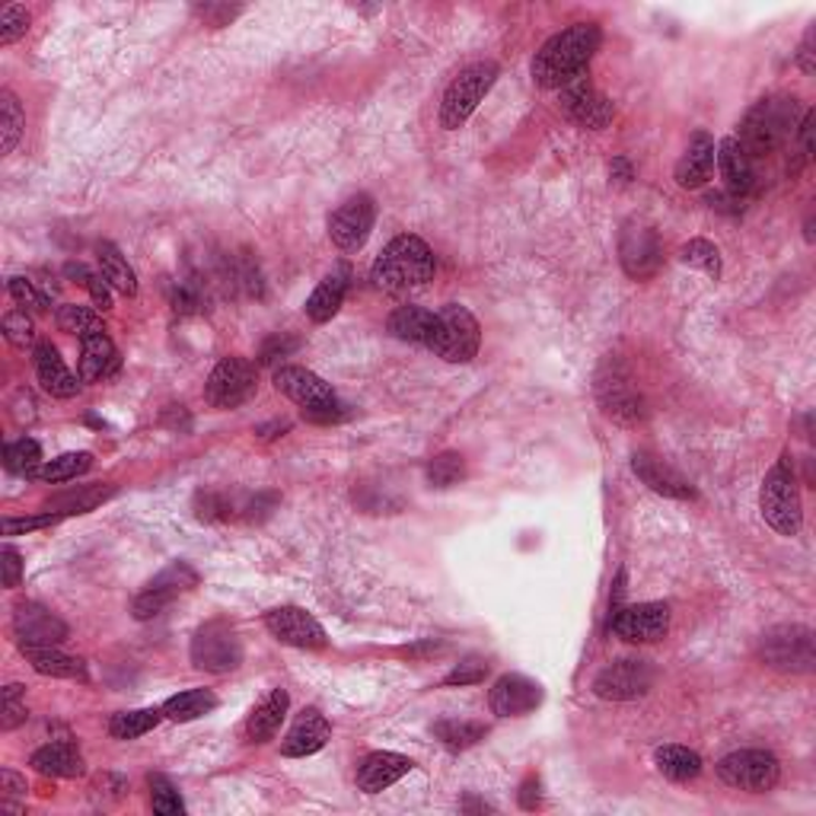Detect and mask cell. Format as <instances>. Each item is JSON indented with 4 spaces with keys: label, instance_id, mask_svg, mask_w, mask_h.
Wrapping results in <instances>:
<instances>
[{
    "label": "cell",
    "instance_id": "1",
    "mask_svg": "<svg viewBox=\"0 0 816 816\" xmlns=\"http://www.w3.org/2000/svg\"><path fill=\"white\" fill-rule=\"evenodd\" d=\"M596 48H600L596 23H578L565 33L552 35L533 58V80L543 90H565L568 83L584 77Z\"/></svg>",
    "mask_w": 816,
    "mask_h": 816
},
{
    "label": "cell",
    "instance_id": "2",
    "mask_svg": "<svg viewBox=\"0 0 816 816\" xmlns=\"http://www.w3.org/2000/svg\"><path fill=\"white\" fill-rule=\"evenodd\" d=\"M431 278H434V253L422 236L412 233L395 236L370 268V281L387 294L425 288Z\"/></svg>",
    "mask_w": 816,
    "mask_h": 816
},
{
    "label": "cell",
    "instance_id": "3",
    "mask_svg": "<svg viewBox=\"0 0 816 816\" xmlns=\"http://www.w3.org/2000/svg\"><path fill=\"white\" fill-rule=\"evenodd\" d=\"M794 125H797V99H762V102H756L750 112H747L737 141L750 154V160L769 157L772 150H779L784 141L791 137Z\"/></svg>",
    "mask_w": 816,
    "mask_h": 816
},
{
    "label": "cell",
    "instance_id": "4",
    "mask_svg": "<svg viewBox=\"0 0 816 816\" xmlns=\"http://www.w3.org/2000/svg\"><path fill=\"white\" fill-rule=\"evenodd\" d=\"M759 504H762V517L775 533H782V536H797L801 533L804 507H801V485H797V476H794L791 454H782V459L765 476Z\"/></svg>",
    "mask_w": 816,
    "mask_h": 816
},
{
    "label": "cell",
    "instance_id": "5",
    "mask_svg": "<svg viewBox=\"0 0 816 816\" xmlns=\"http://www.w3.org/2000/svg\"><path fill=\"white\" fill-rule=\"evenodd\" d=\"M494 80H498V65H491V62H476V65L462 67L444 93L440 125L447 131L462 128L469 122V115L479 109V102L489 97Z\"/></svg>",
    "mask_w": 816,
    "mask_h": 816
},
{
    "label": "cell",
    "instance_id": "6",
    "mask_svg": "<svg viewBox=\"0 0 816 816\" xmlns=\"http://www.w3.org/2000/svg\"><path fill=\"white\" fill-rule=\"evenodd\" d=\"M437 316H440V332L431 351L447 364H469L479 355V342H482L479 320L459 303H447Z\"/></svg>",
    "mask_w": 816,
    "mask_h": 816
},
{
    "label": "cell",
    "instance_id": "7",
    "mask_svg": "<svg viewBox=\"0 0 816 816\" xmlns=\"http://www.w3.org/2000/svg\"><path fill=\"white\" fill-rule=\"evenodd\" d=\"M192 663L204 673H230L243 663V641L224 619L208 622L192 638Z\"/></svg>",
    "mask_w": 816,
    "mask_h": 816
},
{
    "label": "cell",
    "instance_id": "8",
    "mask_svg": "<svg viewBox=\"0 0 816 816\" xmlns=\"http://www.w3.org/2000/svg\"><path fill=\"white\" fill-rule=\"evenodd\" d=\"M762 660L784 673H811L816 663L814 631L804 625H779L762 638Z\"/></svg>",
    "mask_w": 816,
    "mask_h": 816
},
{
    "label": "cell",
    "instance_id": "9",
    "mask_svg": "<svg viewBox=\"0 0 816 816\" xmlns=\"http://www.w3.org/2000/svg\"><path fill=\"white\" fill-rule=\"evenodd\" d=\"M718 779L740 791H772L782 779V765L769 750H737L718 762Z\"/></svg>",
    "mask_w": 816,
    "mask_h": 816
},
{
    "label": "cell",
    "instance_id": "10",
    "mask_svg": "<svg viewBox=\"0 0 816 816\" xmlns=\"http://www.w3.org/2000/svg\"><path fill=\"white\" fill-rule=\"evenodd\" d=\"M610 631L628 645H651L670 631V606L667 603H638L622 606L610 616Z\"/></svg>",
    "mask_w": 816,
    "mask_h": 816
},
{
    "label": "cell",
    "instance_id": "11",
    "mask_svg": "<svg viewBox=\"0 0 816 816\" xmlns=\"http://www.w3.org/2000/svg\"><path fill=\"white\" fill-rule=\"evenodd\" d=\"M256 392V367L246 358H224L208 377L204 399L214 409H236Z\"/></svg>",
    "mask_w": 816,
    "mask_h": 816
},
{
    "label": "cell",
    "instance_id": "12",
    "mask_svg": "<svg viewBox=\"0 0 816 816\" xmlns=\"http://www.w3.org/2000/svg\"><path fill=\"white\" fill-rule=\"evenodd\" d=\"M198 588V574L195 568H189L186 561H176V565H169L166 571H160L147 590L134 600V606H131V613H134V619L137 622H147L154 619V616H160L166 606L179 596V593H186V590Z\"/></svg>",
    "mask_w": 816,
    "mask_h": 816
},
{
    "label": "cell",
    "instance_id": "13",
    "mask_svg": "<svg viewBox=\"0 0 816 816\" xmlns=\"http://www.w3.org/2000/svg\"><path fill=\"white\" fill-rule=\"evenodd\" d=\"M377 221V204L370 195L348 198L345 204H338L328 217V236L338 249L355 253L367 243L370 230Z\"/></svg>",
    "mask_w": 816,
    "mask_h": 816
},
{
    "label": "cell",
    "instance_id": "14",
    "mask_svg": "<svg viewBox=\"0 0 816 816\" xmlns=\"http://www.w3.org/2000/svg\"><path fill=\"white\" fill-rule=\"evenodd\" d=\"M653 686L651 663L645 660H616L610 663L596 680H593V692L606 702H628V698H641L648 689Z\"/></svg>",
    "mask_w": 816,
    "mask_h": 816
},
{
    "label": "cell",
    "instance_id": "15",
    "mask_svg": "<svg viewBox=\"0 0 816 816\" xmlns=\"http://www.w3.org/2000/svg\"><path fill=\"white\" fill-rule=\"evenodd\" d=\"M619 256L628 278H638V281L651 278L653 271L660 268V261H663V246L657 239V230L651 224L631 221L628 227L622 230Z\"/></svg>",
    "mask_w": 816,
    "mask_h": 816
},
{
    "label": "cell",
    "instance_id": "16",
    "mask_svg": "<svg viewBox=\"0 0 816 816\" xmlns=\"http://www.w3.org/2000/svg\"><path fill=\"white\" fill-rule=\"evenodd\" d=\"M268 631L281 641V645H291L300 651H320L326 648V628L313 619L306 610L300 606H278L265 616Z\"/></svg>",
    "mask_w": 816,
    "mask_h": 816
},
{
    "label": "cell",
    "instance_id": "17",
    "mask_svg": "<svg viewBox=\"0 0 816 816\" xmlns=\"http://www.w3.org/2000/svg\"><path fill=\"white\" fill-rule=\"evenodd\" d=\"M13 635L26 648H58L67 638V625L38 603H20L13 610Z\"/></svg>",
    "mask_w": 816,
    "mask_h": 816
},
{
    "label": "cell",
    "instance_id": "18",
    "mask_svg": "<svg viewBox=\"0 0 816 816\" xmlns=\"http://www.w3.org/2000/svg\"><path fill=\"white\" fill-rule=\"evenodd\" d=\"M596 395H600V405L610 418H616L622 425H635L645 418V402L641 395L635 392V387L628 383V377L619 373L616 367L610 373H600V383H596Z\"/></svg>",
    "mask_w": 816,
    "mask_h": 816
},
{
    "label": "cell",
    "instance_id": "19",
    "mask_svg": "<svg viewBox=\"0 0 816 816\" xmlns=\"http://www.w3.org/2000/svg\"><path fill=\"white\" fill-rule=\"evenodd\" d=\"M489 702L491 712H494L498 718H523V715H529V712L539 708L543 689L536 686L533 680L521 677V673H507V677H501V680L494 683Z\"/></svg>",
    "mask_w": 816,
    "mask_h": 816
},
{
    "label": "cell",
    "instance_id": "20",
    "mask_svg": "<svg viewBox=\"0 0 816 816\" xmlns=\"http://www.w3.org/2000/svg\"><path fill=\"white\" fill-rule=\"evenodd\" d=\"M275 390L284 392L303 412L335 402L332 387H328L323 377H316L313 370H306V367H278L275 370Z\"/></svg>",
    "mask_w": 816,
    "mask_h": 816
},
{
    "label": "cell",
    "instance_id": "21",
    "mask_svg": "<svg viewBox=\"0 0 816 816\" xmlns=\"http://www.w3.org/2000/svg\"><path fill=\"white\" fill-rule=\"evenodd\" d=\"M561 99H565V112L581 125V128L590 131H603L610 122H613V102L606 97H600L588 80H574L561 90Z\"/></svg>",
    "mask_w": 816,
    "mask_h": 816
},
{
    "label": "cell",
    "instance_id": "22",
    "mask_svg": "<svg viewBox=\"0 0 816 816\" xmlns=\"http://www.w3.org/2000/svg\"><path fill=\"white\" fill-rule=\"evenodd\" d=\"M412 772V759L409 756H399V752H370L364 756L358 769V787L364 794H380L392 784L399 782L402 775Z\"/></svg>",
    "mask_w": 816,
    "mask_h": 816
},
{
    "label": "cell",
    "instance_id": "23",
    "mask_svg": "<svg viewBox=\"0 0 816 816\" xmlns=\"http://www.w3.org/2000/svg\"><path fill=\"white\" fill-rule=\"evenodd\" d=\"M715 160H718V150H715V141L708 131H695L692 141H689L686 154L680 157L677 164V186L680 189H698L708 182L712 169H715Z\"/></svg>",
    "mask_w": 816,
    "mask_h": 816
},
{
    "label": "cell",
    "instance_id": "24",
    "mask_svg": "<svg viewBox=\"0 0 816 816\" xmlns=\"http://www.w3.org/2000/svg\"><path fill=\"white\" fill-rule=\"evenodd\" d=\"M631 469H635L638 479H641L651 491H657V494L680 498V501L695 498V491H692V485H689L686 479H683L673 466H667L663 459L651 457V454H635V457H631Z\"/></svg>",
    "mask_w": 816,
    "mask_h": 816
},
{
    "label": "cell",
    "instance_id": "25",
    "mask_svg": "<svg viewBox=\"0 0 816 816\" xmlns=\"http://www.w3.org/2000/svg\"><path fill=\"white\" fill-rule=\"evenodd\" d=\"M328 737H332V727H328V720L316 712V708H306L300 718L294 720V727L288 730V737H284V744H281V752L284 756H313V752H320L328 744Z\"/></svg>",
    "mask_w": 816,
    "mask_h": 816
},
{
    "label": "cell",
    "instance_id": "26",
    "mask_svg": "<svg viewBox=\"0 0 816 816\" xmlns=\"http://www.w3.org/2000/svg\"><path fill=\"white\" fill-rule=\"evenodd\" d=\"M35 373H38V383L45 387V392H52V395H58V399H70V395H77L80 390V377H74L70 370H67V364L58 355V348L55 345H38L35 348Z\"/></svg>",
    "mask_w": 816,
    "mask_h": 816
},
{
    "label": "cell",
    "instance_id": "27",
    "mask_svg": "<svg viewBox=\"0 0 816 816\" xmlns=\"http://www.w3.org/2000/svg\"><path fill=\"white\" fill-rule=\"evenodd\" d=\"M390 332L402 342L434 348L437 332H440V316L431 310H422V306H399L390 316Z\"/></svg>",
    "mask_w": 816,
    "mask_h": 816
},
{
    "label": "cell",
    "instance_id": "28",
    "mask_svg": "<svg viewBox=\"0 0 816 816\" xmlns=\"http://www.w3.org/2000/svg\"><path fill=\"white\" fill-rule=\"evenodd\" d=\"M718 164H720V176L730 189V195L744 198L750 195L752 186H756V169H752L750 154L740 147L737 137H724L718 147Z\"/></svg>",
    "mask_w": 816,
    "mask_h": 816
},
{
    "label": "cell",
    "instance_id": "29",
    "mask_svg": "<svg viewBox=\"0 0 816 816\" xmlns=\"http://www.w3.org/2000/svg\"><path fill=\"white\" fill-rule=\"evenodd\" d=\"M115 370H119V351L105 332L80 338V380L83 383L109 380Z\"/></svg>",
    "mask_w": 816,
    "mask_h": 816
},
{
    "label": "cell",
    "instance_id": "30",
    "mask_svg": "<svg viewBox=\"0 0 816 816\" xmlns=\"http://www.w3.org/2000/svg\"><path fill=\"white\" fill-rule=\"evenodd\" d=\"M348 281H351V268H348V265H338L332 275H326V278L320 281V288L310 294V300H306V316H310L313 323H328V320L342 310V303H345Z\"/></svg>",
    "mask_w": 816,
    "mask_h": 816
},
{
    "label": "cell",
    "instance_id": "31",
    "mask_svg": "<svg viewBox=\"0 0 816 816\" xmlns=\"http://www.w3.org/2000/svg\"><path fill=\"white\" fill-rule=\"evenodd\" d=\"M288 705H291V695H288L284 689H275V692L261 702L259 708L249 715V720H246L249 740H253V744H268V740L281 730L284 718H288Z\"/></svg>",
    "mask_w": 816,
    "mask_h": 816
},
{
    "label": "cell",
    "instance_id": "32",
    "mask_svg": "<svg viewBox=\"0 0 816 816\" xmlns=\"http://www.w3.org/2000/svg\"><path fill=\"white\" fill-rule=\"evenodd\" d=\"M33 769L38 775L52 779H80L83 775V756L70 744H48L33 752Z\"/></svg>",
    "mask_w": 816,
    "mask_h": 816
},
{
    "label": "cell",
    "instance_id": "33",
    "mask_svg": "<svg viewBox=\"0 0 816 816\" xmlns=\"http://www.w3.org/2000/svg\"><path fill=\"white\" fill-rule=\"evenodd\" d=\"M26 657L35 673L58 677V680H87V667L80 657L62 653L58 648H26Z\"/></svg>",
    "mask_w": 816,
    "mask_h": 816
},
{
    "label": "cell",
    "instance_id": "34",
    "mask_svg": "<svg viewBox=\"0 0 816 816\" xmlns=\"http://www.w3.org/2000/svg\"><path fill=\"white\" fill-rule=\"evenodd\" d=\"M97 259H99V275L119 291V294L134 297L137 294V275L128 265V259L119 253V246L112 243H99L97 246Z\"/></svg>",
    "mask_w": 816,
    "mask_h": 816
},
{
    "label": "cell",
    "instance_id": "35",
    "mask_svg": "<svg viewBox=\"0 0 816 816\" xmlns=\"http://www.w3.org/2000/svg\"><path fill=\"white\" fill-rule=\"evenodd\" d=\"M653 762H657L660 775L670 782H692L702 775V756L686 750V747H657Z\"/></svg>",
    "mask_w": 816,
    "mask_h": 816
},
{
    "label": "cell",
    "instance_id": "36",
    "mask_svg": "<svg viewBox=\"0 0 816 816\" xmlns=\"http://www.w3.org/2000/svg\"><path fill=\"white\" fill-rule=\"evenodd\" d=\"M214 708H217V695L211 689H189V692H179L166 702L164 715L176 724H186V720L204 718Z\"/></svg>",
    "mask_w": 816,
    "mask_h": 816
},
{
    "label": "cell",
    "instance_id": "37",
    "mask_svg": "<svg viewBox=\"0 0 816 816\" xmlns=\"http://www.w3.org/2000/svg\"><path fill=\"white\" fill-rule=\"evenodd\" d=\"M164 708H141V712H119L115 718L109 720V734L115 740H137L144 734H150L160 720H164Z\"/></svg>",
    "mask_w": 816,
    "mask_h": 816
},
{
    "label": "cell",
    "instance_id": "38",
    "mask_svg": "<svg viewBox=\"0 0 816 816\" xmlns=\"http://www.w3.org/2000/svg\"><path fill=\"white\" fill-rule=\"evenodd\" d=\"M23 128H26V115H23L20 102L13 93L3 90L0 93V147H3V154H13Z\"/></svg>",
    "mask_w": 816,
    "mask_h": 816
},
{
    "label": "cell",
    "instance_id": "39",
    "mask_svg": "<svg viewBox=\"0 0 816 816\" xmlns=\"http://www.w3.org/2000/svg\"><path fill=\"white\" fill-rule=\"evenodd\" d=\"M90 466H93V457H90V454H65V457L45 462V466L35 472V479H42V482H48V485H62V482H70V479L83 476Z\"/></svg>",
    "mask_w": 816,
    "mask_h": 816
},
{
    "label": "cell",
    "instance_id": "40",
    "mask_svg": "<svg viewBox=\"0 0 816 816\" xmlns=\"http://www.w3.org/2000/svg\"><path fill=\"white\" fill-rule=\"evenodd\" d=\"M466 479V459L447 450V454H437V457L427 462V482L434 489H454Z\"/></svg>",
    "mask_w": 816,
    "mask_h": 816
},
{
    "label": "cell",
    "instance_id": "41",
    "mask_svg": "<svg viewBox=\"0 0 816 816\" xmlns=\"http://www.w3.org/2000/svg\"><path fill=\"white\" fill-rule=\"evenodd\" d=\"M434 734L450 750H466V747H472V744H479L485 737V724H476V720H440V724H434Z\"/></svg>",
    "mask_w": 816,
    "mask_h": 816
},
{
    "label": "cell",
    "instance_id": "42",
    "mask_svg": "<svg viewBox=\"0 0 816 816\" xmlns=\"http://www.w3.org/2000/svg\"><path fill=\"white\" fill-rule=\"evenodd\" d=\"M38 462H42V447L30 437H23L16 444H7V450H3V466L10 472H16V476H35L42 469Z\"/></svg>",
    "mask_w": 816,
    "mask_h": 816
},
{
    "label": "cell",
    "instance_id": "43",
    "mask_svg": "<svg viewBox=\"0 0 816 816\" xmlns=\"http://www.w3.org/2000/svg\"><path fill=\"white\" fill-rule=\"evenodd\" d=\"M58 326L62 332H70L77 338H87V335H97V332H105L99 313L87 310V306H77V303H67L58 310Z\"/></svg>",
    "mask_w": 816,
    "mask_h": 816
},
{
    "label": "cell",
    "instance_id": "44",
    "mask_svg": "<svg viewBox=\"0 0 816 816\" xmlns=\"http://www.w3.org/2000/svg\"><path fill=\"white\" fill-rule=\"evenodd\" d=\"M147 787H150V807H154V814L160 816L186 814V804H182L176 784L169 782L166 775H150V779H147Z\"/></svg>",
    "mask_w": 816,
    "mask_h": 816
},
{
    "label": "cell",
    "instance_id": "45",
    "mask_svg": "<svg viewBox=\"0 0 816 816\" xmlns=\"http://www.w3.org/2000/svg\"><path fill=\"white\" fill-rule=\"evenodd\" d=\"M680 259L692 265V268H702L708 278H720V253L715 243H708V239H692L686 243L683 249H680Z\"/></svg>",
    "mask_w": 816,
    "mask_h": 816
},
{
    "label": "cell",
    "instance_id": "46",
    "mask_svg": "<svg viewBox=\"0 0 816 816\" xmlns=\"http://www.w3.org/2000/svg\"><path fill=\"white\" fill-rule=\"evenodd\" d=\"M112 494V489H102V485H90V489H80L77 494L70 491V494H62V498H55V507H58V514L65 517V514H83V511H93L97 504H102L105 498Z\"/></svg>",
    "mask_w": 816,
    "mask_h": 816
},
{
    "label": "cell",
    "instance_id": "47",
    "mask_svg": "<svg viewBox=\"0 0 816 816\" xmlns=\"http://www.w3.org/2000/svg\"><path fill=\"white\" fill-rule=\"evenodd\" d=\"M489 677V660L482 657H466L444 677V686H476Z\"/></svg>",
    "mask_w": 816,
    "mask_h": 816
},
{
    "label": "cell",
    "instance_id": "48",
    "mask_svg": "<svg viewBox=\"0 0 816 816\" xmlns=\"http://www.w3.org/2000/svg\"><path fill=\"white\" fill-rule=\"evenodd\" d=\"M26 720V689L10 683L3 689V715H0V727L3 730H13Z\"/></svg>",
    "mask_w": 816,
    "mask_h": 816
},
{
    "label": "cell",
    "instance_id": "49",
    "mask_svg": "<svg viewBox=\"0 0 816 816\" xmlns=\"http://www.w3.org/2000/svg\"><path fill=\"white\" fill-rule=\"evenodd\" d=\"M30 30V13L23 7H3L0 13V45H13L16 38H23Z\"/></svg>",
    "mask_w": 816,
    "mask_h": 816
},
{
    "label": "cell",
    "instance_id": "50",
    "mask_svg": "<svg viewBox=\"0 0 816 816\" xmlns=\"http://www.w3.org/2000/svg\"><path fill=\"white\" fill-rule=\"evenodd\" d=\"M3 335H7V342L16 345V348H26V345L33 342L35 328L33 320L26 316V310H16V313H7V316H3Z\"/></svg>",
    "mask_w": 816,
    "mask_h": 816
},
{
    "label": "cell",
    "instance_id": "51",
    "mask_svg": "<svg viewBox=\"0 0 816 816\" xmlns=\"http://www.w3.org/2000/svg\"><path fill=\"white\" fill-rule=\"evenodd\" d=\"M10 294L13 300L20 303V306H30V310H45V303H48V297L42 294V291H35V284L30 278H10Z\"/></svg>",
    "mask_w": 816,
    "mask_h": 816
},
{
    "label": "cell",
    "instance_id": "52",
    "mask_svg": "<svg viewBox=\"0 0 816 816\" xmlns=\"http://www.w3.org/2000/svg\"><path fill=\"white\" fill-rule=\"evenodd\" d=\"M16 797H26V779H20L16 772L3 769V772H0V804H3L7 811H20Z\"/></svg>",
    "mask_w": 816,
    "mask_h": 816
},
{
    "label": "cell",
    "instance_id": "53",
    "mask_svg": "<svg viewBox=\"0 0 816 816\" xmlns=\"http://www.w3.org/2000/svg\"><path fill=\"white\" fill-rule=\"evenodd\" d=\"M0 568H3V588H20V581H23V558H20V552L13 546H3Z\"/></svg>",
    "mask_w": 816,
    "mask_h": 816
},
{
    "label": "cell",
    "instance_id": "54",
    "mask_svg": "<svg viewBox=\"0 0 816 816\" xmlns=\"http://www.w3.org/2000/svg\"><path fill=\"white\" fill-rule=\"evenodd\" d=\"M62 521V514H42V517H23V521H13V517H7L3 521V536H16V533H33V529H45V526H52V523Z\"/></svg>",
    "mask_w": 816,
    "mask_h": 816
},
{
    "label": "cell",
    "instance_id": "55",
    "mask_svg": "<svg viewBox=\"0 0 816 816\" xmlns=\"http://www.w3.org/2000/svg\"><path fill=\"white\" fill-rule=\"evenodd\" d=\"M297 345H300V342L291 338V335H275V338H268V342H265L259 360L261 364H275L278 358H288L291 351H297Z\"/></svg>",
    "mask_w": 816,
    "mask_h": 816
},
{
    "label": "cell",
    "instance_id": "56",
    "mask_svg": "<svg viewBox=\"0 0 816 816\" xmlns=\"http://www.w3.org/2000/svg\"><path fill=\"white\" fill-rule=\"evenodd\" d=\"M83 288L90 291V297H93V303H97L99 310H112V284L102 278V275H97V271H90L87 278H83Z\"/></svg>",
    "mask_w": 816,
    "mask_h": 816
},
{
    "label": "cell",
    "instance_id": "57",
    "mask_svg": "<svg viewBox=\"0 0 816 816\" xmlns=\"http://www.w3.org/2000/svg\"><path fill=\"white\" fill-rule=\"evenodd\" d=\"M198 13H201L211 26H227L230 20L239 13V7H214V3H204V7H198Z\"/></svg>",
    "mask_w": 816,
    "mask_h": 816
},
{
    "label": "cell",
    "instance_id": "58",
    "mask_svg": "<svg viewBox=\"0 0 816 816\" xmlns=\"http://www.w3.org/2000/svg\"><path fill=\"white\" fill-rule=\"evenodd\" d=\"M539 801H543V794H539V779H526L521 787V807L523 811H536Z\"/></svg>",
    "mask_w": 816,
    "mask_h": 816
},
{
    "label": "cell",
    "instance_id": "59",
    "mask_svg": "<svg viewBox=\"0 0 816 816\" xmlns=\"http://www.w3.org/2000/svg\"><path fill=\"white\" fill-rule=\"evenodd\" d=\"M172 310H176V313H195L198 297L192 294L189 288H176V294H172Z\"/></svg>",
    "mask_w": 816,
    "mask_h": 816
},
{
    "label": "cell",
    "instance_id": "60",
    "mask_svg": "<svg viewBox=\"0 0 816 816\" xmlns=\"http://www.w3.org/2000/svg\"><path fill=\"white\" fill-rule=\"evenodd\" d=\"M797 62H801V67H804V74H814V70H816L814 30H811V33H807V38H804V45H801V52H797Z\"/></svg>",
    "mask_w": 816,
    "mask_h": 816
},
{
    "label": "cell",
    "instance_id": "61",
    "mask_svg": "<svg viewBox=\"0 0 816 816\" xmlns=\"http://www.w3.org/2000/svg\"><path fill=\"white\" fill-rule=\"evenodd\" d=\"M613 172H619L622 182H628V179H631V169H628V164H625V160H616V164H613Z\"/></svg>",
    "mask_w": 816,
    "mask_h": 816
}]
</instances>
